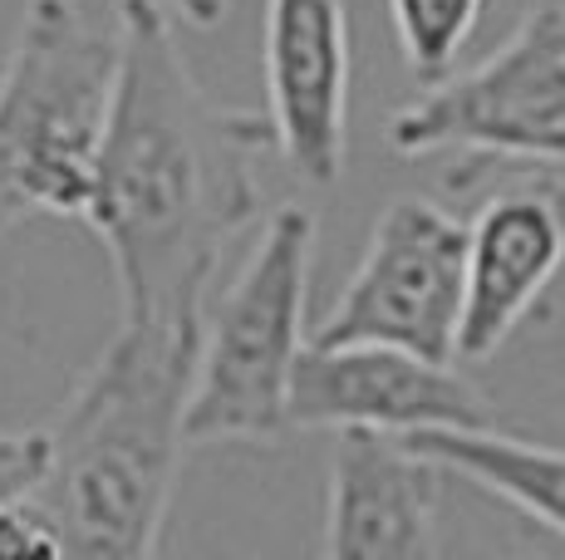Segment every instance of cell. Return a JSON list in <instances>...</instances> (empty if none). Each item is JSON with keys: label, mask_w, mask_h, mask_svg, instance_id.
<instances>
[{"label": "cell", "mask_w": 565, "mask_h": 560, "mask_svg": "<svg viewBox=\"0 0 565 560\" xmlns=\"http://www.w3.org/2000/svg\"><path fill=\"white\" fill-rule=\"evenodd\" d=\"M482 10L487 0H388L404 69L418 84H433L448 69H458V55L472 40Z\"/></svg>", "instance_id": "obj_12"}, {"label": "cell", "mask_w": 565, "mask_h": 560, "mask_svg": "<svg viewBox=\"0 0 565 560\" xmlns=\"http://www.w3.org/2000/svg\"><path fill=\"white\" fill-rule=\"evenodd\" d=\"M462 246L467 222L433 197H388L369 226L364 256L324 320L315 344H394L438 364H458L462 325Z\"/></svg>", "instance_id": "obj_6"}, {"label": "cell", "mask_w": 565, "mask_h": 560, "mask_svg": "<svg viewBox=\"0 0 565 560\" xmlns=\"http://www.w3.org/2000/svg\"><path fill=\"white\" fill-rule=\"evenodd\" d=\"M315 236V212L300 202H280L260 217V231L232 286L216 300L206 295L188 394V448H276L290 438V374L310 344L306 300Z\"/></svg>", "instance_id": "obj_4"}, {"label": "cell", "mask_w": 565, "mask_h": 560, "mask_svg": "<svg viewBox=\"0 0 565 560\" xmlns=\"http://www.w3.org/2000/svg\"><path fill=\"white\" fill-rule=\"evenodd\" d=\"M448 472L404 438L340 428L330 448L320 551L334 560H428L438 556V502Z\"/></svg>", "instance_id": "obj_10"}, {"label": "cell", "mask_w": 565, "mask_h": 560, "mask_svg": "<svg viewBox=\"0 0 565 560\" xmlns=\"http://www.w3.org/2000/svg\"><path fill=\"white\" fill-rule=\"evenodd\" d=\"M202 315H124L45 433L25 502L60 556L148 560L188 452V394Z\"/></svg>", "instance_id": "obj_2"}, {"label": "cell", "mask_w": 565, "mask_h": 560, "mask_svg": "<svg viewBox=\"0 0 565 560\" xmlns=\"http://www.w3.org/2000/svg\"><path fill=\"white\" fill-rule=\"evenodd\" d=\"M162 6H168L172 15H182L188 25H198V30L222 25V15H226V0H162Z\"/></svg>", "instance_id": "obj_15"}, {"label": "cell", "mask_w": 565, "mask_h": 560, "mask_svg": "<svg viewBox=\"0 0 565 560\" xmlns=\"http://www.w3.org/2000/svg\"><path fill=\"white\" fill-rule=\"evenodd\" d=\"M260 79L276 158L306 187H334L350 158V6L266 0Z\"/></svg>", "instance_id": "obj_8"}, {"label": "cell", "mask_w": 565, "mask_h": 560, "mask_svg": "<svg viewBox=\"0 0 565 560\" xmlns=\"http://www.w3.org/2000/svg\"><path fill=\"white\" fill-rule=\"evenodd\" d=\"M118 74L84 222L114 261L124 315H202L222 256L266 217V114L198 84L162 0H118Z\"/></svg>", "instance_id": "obj_1"}, {"label": "cell", "mask_w": 565, "mask_h": 560, "mask_svg": "<svg viewBox=\"0 0 565 560\" xmlns=\"http://www.w3.org/2000/svg\"><path fill=\"white\" fill-rule=\"evenodd\" d=\"M25 556H60V541L25 497L0 502V560H25Z\"/></svg>", "instance_id": "obj_13"}, {"label": "cell", "mask_w": 565, "mask_h": 560, "mask_svg": "<svg viewBox=\"0 0 565 560\" xmlns=\"http://www.w3.org/2000/svg\"><path fill=\"white\" fill-rule=\"evenodd\" d=\"M398 158L462 153L482 163H565V0H541L472 69L423 84L388 118Z\"/></svg>", "instance_id": "obj_5"}, {"label": "cell", "mask_w": 565, "mask_h": 560, "mask_svg": "<svg viewBox=\"0 0 565 560\" xmlns=\"http://www.w3.org/2000/svg\"><path fill=\"white\" fill-rule=\"evenodd\" d=\"M565 266V187L512 182L467 222L458 359L477 364L516 335Z\"/></svg>", "instance_id": "obj_9"}, {"label": "cell", "mask_w": 565, "mask_h": 560, "mask_svg": "<svg viewBox=\"0 0 565 560\" xmlns=\"http://www.w3.org/2000/svg\"><path fill=\"white\" fill-rule=\"evenodd\" d=\"M118 74V30L79 0H25L0 64V236L89 207Z\"/></svg>", "instance_id": "obj_3"}, {"label": "cell", "mask_w": 565, "mask_h": 560, "mask_svg": "<svg viewBox=\"0 0 565 560\" xmlns=\"http://www.w3.org/2000/svg\"><path fill=\"white\" fill-rule=\"evenodd\" d=\"M40 462H45V433L40 428L0 433V502L25 497L30 482L40 477Z\"/></svg>", "instance_id": "obj_14"}, {"label": "cell", "mask_w": 565, "mask_h": 560, "mask_svg": "<svg viewBox=\"0 0 565 560\" xmlns=\"http://www.w3.org/2000/svg\"><path fill=\"white\" fill-rule=\"evenodd\" d=\"M290 433H418V428L497 423L487 394L452 364L423 359L394 344H306L290 374Z\"/></svg>", "instance_id": "obj_7"}, {"label": "cell", "mask_w": 565, "mask_h": 560, "mask_svg": "<svg viewBox=\"0 0 565 560\" xmlns=\"http://www.w3.org/2000/svg\"><path fill=\"white\" fill-rule=\"evenodd\" d=\"M398 438V433H394ZM404 443L428 457L433 467L492 492L536 526L565 536V448L536 443V438L502 433L497 423L477 428H418Z\"/></svg>", "instance_id": "obj_11"}]
</instances>
